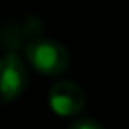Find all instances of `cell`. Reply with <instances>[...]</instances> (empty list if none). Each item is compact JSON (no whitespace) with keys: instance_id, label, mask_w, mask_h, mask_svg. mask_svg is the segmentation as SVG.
<instances>
[{"instance_id":"obj_3","label":"cell","mask_w":129,"mask_h":129,"mask_svg":"<svg viewBox=\"0 0 129 129\" xmlns=\"http://www.w3.org/2000/svg\"><path fill=\"white\" fill-rule=\"evenodd\" d=\"M42 32V22L38 16H20V18H10L0 24V44L8 52H16L18 48L24 50V46L40 36Z\"/></svg>"},{"instance_id":"obj_2","label":"cell","mask_w":129,"mask_h":129,"mask_svg":"<svg viewBox=\"0 0 129 129\" xmlns=\"http://www.w3.org/2000/svg\"><path fill=\"white\" fill-rule=\"evenodd\" d=\"M28 85V71L16 52L0 56V105H6L22 95Z\"/></svg>"},{"instance_id":"obj_1","label":"cell","mask_w":129,"mask_h":129,"mask_svg":"<svg viewBox=\"0 0 129 129\" xmlns=\"http://www.w3.org/2000/svg\"><path fill=\"white\" fill-rule=\"evenodd\" d=\"M24 56L34 71L46 77H56L69 69V50L50 38L36 36L24 46Z\"/></svg>"},{"instance_id":"obj_4","label":"cell","mask_w":129,"mask_h":129,"mask_svg":"<svg viewBox=\"0 0 129 129\" xmlns=\"http://www.w3.org/2000/svg\"><path fill=\"white\" fill-rule=\"evenodd\" d=\"M87 97L81 85L73 81H58L48 91V105L58 117H75L85 109Z\"/></svg>"},{"instance_id":"obj_5","label":"cell","mask_w":129,"mask_h":129,"mask_svg":"<svg viewBox=\"0 0 129 129\" xmlns=\"http://www.w3.org/2000/svg\"><path fill=\"white\" fill-rule=\"evenodd\" d=\"M69 129H105V127L95 119H77L75 123L69 125Z\"/></svg>"}]
</instances>
